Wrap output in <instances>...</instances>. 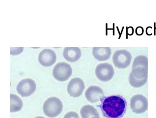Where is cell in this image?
Masks as SVG:
<instances>
[{
  "label": "cell",
  "instance_id": "obj_1",
  "mask_svg": "<svg viewBox=\"0 0 156 118\" xmlns=\"http://www.w3.org/2000/svg\"><path fill=\"white\" fill-rule=\"evenodd\" d=\"M148 58L146 56L140 55L135 58L129 76L131 86L140 88L146 84L148 78Z\"/></svg>",
  "mask_w": 156,
  "mask_h": 118
},
{
  "label": "cell",
  "instance_id": "obj_2",
  "mask_svg": "<svg viewBox=\"0 0 156 118\" xmlns=\"http://www.w3.org/2000/svg\"><path fill=\"white\" fill-rule=\"evenodd\" d=\"M105 117L108 118H120L126 109V102L122 97L112 96L105 97L101 106Z\"/></svg>",
  "mask_w": 156,
  "mask_h": 118
},
{
  "label": "cell",
  "instance_id": "obj_3",
  "mask_svg": "<svg viewBox=\"0 0 156 118\" xmlns=\"http://www.w3.org/2000/svg\"><path fill=\"white\" fill-rule=\"evenodd\" d=\"M44 113L50 118H55L61 114L63 104L59 98L55 97H49L45 101L43 106Z\"/></svg>",
  "mask_w": 156,
  "mask_h": 118
},
{
  "label": "cell",
  "instance_id": "obj_4",
  "mask_svg": "<svg viewBox=\"0 0 156 118\" xmlns=\"http://www.w3.org/2000/svg\"><path fill=\"white\" fill-rule=\"evenodd\" d=\"M73 70L70 65L65 62L58 63L55 66L52 75L56 80L61 82L66 81L71 77Z\"/></svg>",
  "mask_w": 156,
  "mask_h": 118
},
{
  "label": "cell",
  "instance_id": "obj_5",
  "mask_svg": "<svg viewBox=\"0 0 156 118\" xmlns=\"http://www.w3.org/2000/svg\"><path fill=\"white\" fill-rule=\"evenodd\" d=\"M131 54L125 49L116 50L113 56V62L115 67L119 68H127L132 60Z\"/></svg>",
  "mask_w": 156,
  "mask_h": 118
},
{
  "label": "cell",
  "instance_id": "obj_6",
  "mask_svg": "<svg viewBox=\"0 0 156 118\" xmlns=\"http://www.w3.org/2000/svg\"><path fill=\"white\" fill-rule=\"evenodd\" d=\"M95 74L99 80L102 82H107L113 78L115 71L113 66L105 63H100L95 68Z\"/></svg>",
  "mask_w": 156,
  "mask_h": 118
},
{
  "label": "cell",
  "instance_id": "obj_7",
  "mask_svg": "<svg viewBox=\"0 0 156 118\" xmlns=\"http://www.w3.org/2000/svg\"><path fill=\"white\" fill-rule=\"evenodd\" d=\"M130 107L133 112L136 114L144 113L148 107L147 98L142 94H136L130 100Z\"/></svg>",
  "mask_w": 156,
  "mask_h": 118
},
{
  "label": "cell",
  "instance_id": "obj_8",
  "mask_svg": "<svg viewBox=\"0 0 156 118\" xmlns=\"http://www.w3.org/2000/svg\"><path fill=\"white\" fill-rule=\"evenodd\" d=\"M16 89L18 93L23 97H29L36 91V84L31 79H24L19 82Z\"/></svg>",
  "mask_w": 156,
  "mask_h": 118
},
{
  "label": "cell",
  "instance_id": "obj_9",
  "mask_svg": "<svg viewBox=\"0 0 156 118\" xmlns=\"http://www.w3.org/2000/svg\"><path fill=\"white\" fill-rule=\"evenodd\" d=\"M85 84L82 79L75 77L71 79L67 86V92L71 97H78L84 90Z\"/></svg>",
  "mask_w": 156,
  "mask_h": 118
},
{
  "label": "cell",
  "instance_id": "obj_10",
  "mask_svg": "<svg viewBox=\"0 0 156 118\" xmlns=\"http://www.w3.org/2000/svg\"><path fill=\"white\" fill-rule=\"evenodd\" d=\"M56 60L55 52L51 49H44L39 54V62L44 67H48L52 66L55 62Z\"/></svg>",
  "mask_w": 156,
  "mask_h": 118
},
{
  "label": "cell",
  "instance_id": "obj_11",
  "mask_svg": "<svg viewBox=\"0 0 156 118\" xmlns=\"http://www.w3.org/2000/svg\"><path fill=\"white\" fill-rule=\"evenodd\" d=\"M86 98L91 103H95L103 100L104 92L101 87L97 86H90L86 91Z\"/></svg>",
  "mask_w": 156,
  "mask_h": 118
},
{
  "label": "cell",
  "instance_id": "obj_12",
  "mask_svg": "<svg viewBox=\"0 0 156 118\" xmlns=\"http://www.w3.org/2000/svg\"><path fill=\"white\" fill-rule=\"evenodd\" d=\"M63 55L68 62H76L80 58L81 51L79 47H65Z\"/></svg>",
  "mask_w": 156,
  "mask_h": 118
},
{
  "label": "cell",
  "instance_id": "obj_13",
  "mask_svg": "<svg viewBox=\"0 0 156 118\" xmlns=\"http://www.w3.org/2000/svg\"><path fill=\"white\" fill-rule=\"evenodd\" d=\"M92 53L95 59L103 61L110 57L112 51L110 47H93Z\"/></svg>",
  "mask_w": 156,
  "mask_h": 118
},
{
  "label": "cell",
  "instance_id": "obj_14",
  "mask_svg": "<svg viewBox=\"0 0 156 118\" xmlns=\"http://www.w3.org/2000/svg\"><path fill=\"white\" fill-rule=\"evenodd\" d=\"M80 114L82 118H90L94 116H99L98 111L93 106L86 105L81 108Z\"/></svg>",
  "mask_w": 156,
  "mask_h": 118
},
{
  "label": "cell",
  "instance_id": "obj_15",
  "mask_svg": "<svg viewBox=\"0 0 156 118\" xmlns=\"http://www.w3.org/2000/svg\"><path fill=\"white\" fill-rule=\"evenodd\" d=\"M10 112H16L21 110L23 103L21 99L16 94H10Z\"/></svg>",
  "mask_w": 156,
  "mask_h": 118
},
{
  "label": "cell",
  "instance_id": "obj_16",
  "mask_svg": "<svg viewBox=\"0 0 156 118\" xmlns=\"http://www.w3.org/2000/svg\"><path fill=\"white\" fill-rule=\"evenodd\" d=\"M64 118H80L77 113L73 111L69 112L66 113Z\"/></svg>",
  "mask_w": 156,
  "mask_h": 118
},
{
  "label": "cell",
  "instance_id": "obj_17",
  "mask_svg": "<svg viewBox=\"0 0 156 118\" xmlns=\"http://www.w3.org/2000/svg\"><path fill=\"white\" fill-rule=\"evenodd\" d=\"M144 30L142 27H138L136 29V33L138 36H141L144 34Z\"/></svg>",
  "mask_w": 156,
  "mask_h": 118
},
{
  "label": "cell",
  "instance_id": "obj_18",
  "mask_svg": "<svg viewBox=\"0 0 156 118\" xmlns=\"http://www.w3.org/2000/svg\"><path fill=\"white\" fill-rule=\"evenodd\" d=\"M127 34L130 36H131L133 34H134V30L132 27H129L127 29Z\"/></svg>",
  "mask_w": 156,
  "mask_h": 118
},
{
  "label": "cell",
  "instance_id": "obj_19",
  "mask_svg": "<svg viewBox=\"0 0 156 118\" xmlns=\"http://www.w3.org/2000/svg\"><path fill=\"white\" fill-rule=\"evenodd\" d=\"M90 118H101L99 116H94V117H91Z\"/></svg>",
  "mask_w": 156,
  "mask_h": 118
},
{
  "label": "cell",
  "instance_id": "obj_20",
  "mask_svg": "<svg viewBox=\"0 0 156 118\" xmlns=\"http://www.w3.org/2000/svg\"><path fill=\"white\" fill-rule=\"evenodd\" d=\"M35 118H45L44 117H42V116H38V117H35Z\"/></svg>",
  "mask_w": 156,
  "mask_h": 118
}]
</instances>
